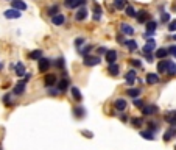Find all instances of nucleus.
<instances>
[{
	"label": "nucleus",
	"mask_w": 176,
	"mask_h": 150,
	"mask_svg": "<svg viewBox=\"0 0 176 150\" xmlns=\"http://www.w3.org/2000/svg\"><path fill=\"white\" fill-rule=\"evenodd\" d=\"M154 47H156V42H154V39H153V38H148V39H146V44H145V47L142 48V52H143L145 58H146L150 63L153 61V50H154Z\"/></svg>",
	"instance_id": "f257e3e1"
},
{
	"label": "nucleus",
	"mask_w": 176,
	"mask_h": 150,
	"mask_svg": "<svg viewBox=\"0 0 176 150\" xmlns=\"http://www.w3.org/2000/svg\"><path fill=\"white\" fill-rule=\"evenodd\" d=\"M102 63V58L100 56H92V55H87V56H84V66H87V67H94V66H97V64H100Z\"/></svg>",
	"instance_id": "f03ea898"
},
{
	"label": "nucleus",
	"mask_w": 176,
	"mask_h": 150,
	"mask_svg": "<svg viewBox=\"0 0 176 150\" xmlns=\"http://www.w3.org/2000/svg\"><path fill=\"white\" fill-rule=\"evenodd\" d=\"M50 66H52V63H50V60L47 58H41L38 61V67H39V72H47L50 69Z\"/></svg>",
	"instance_id": "7ed1b4c3"
},
{
	"label": "nucleus",
	"mask_w": 176,
	"mask_h": 150,
	"mask_svg": "<svg viewBox=\"0 0 176 150\" xmlns=\"http://www.w3.org/2000/svg\"><path fill=\"white\" fill-rule=\"evenodd\" d=\"M25 88H27V81H25V80H20V81L14 86L13 92H14L16 95H22V94L25 92Z\"/></svg>",
	"instance_id": "20e7f679"
},
{
	"label": "nucleus",
	"mask_w": 176,
	"mask_h": 150,
	"mask_svg": "<svg viewBox=\"0 0 176 150\" xmlns=\"http://www.w3.org/2000/svg\"><path fill=\"white\" fill-rule=\"evenodd\" d=\"M11 8H14L17 11H25L27 10V3L23 0H11Z\"/></svg>",
	"instance_id": "39448f33"
},
{
	"label": "nucleus",
	"mask_w": 176,
	"mask_h": 150,
	"mask_svg": "<svg viewBox=\"0 0 176 150\" xmlns=\"http://www.w3.org/2000/svg\"><path fill=\"white\" fill-rule=\"evenodd\" d=\"M136 70L133 69V70H128L126 72V75H125V81H126V85H130V86H133L134 85V81H136Z\"/></svg>",
	"instance_id": "423d86ee"
},
{
	"label": "nucleus",
	"mask_w": 176,
	"mask_h": 150,
	"mask_svg": "<svg viewBox=\"0 0 176 150\" xmlns=\"http://www.w3.org/2000/svg\"><path fill=\"white\" fill-rule=\"evenodd\" d=\"M164 120H167L170 125L176 127V111H168L164 114Z\"/></svg>",
	"instance_id": "0eeeda50"
},
{
	"label": "nucleus",
	"mask_w": 176,
	"mask_h": 150,
	"mask_svg": "<svg viewBox=\"0 0 176 150\" xmlns=\"http://www.w3.org/2000/svg\"><path fill=\"white\" fill-rule=\"evenodd\" d=\"M3 14H5V17H6V19H19V17L22 16V13H20V11H17V10H14V8L6 10Z\"/></svg>",
	"instance_id": "6e6552de"
},
{
	"label": "nucleus",
	"mask_w": 176,
	"mask_h": 150,
	"mask_svg": "<svg viewBox=\"0 0 176 150\" xmlns=\"http://www.w3.org/2000/svg\"><path fill=\"white\" fill-rule=\"evenodd\" d=\"M142 113H143V116H153L158 113V106L156 105H146L142 108Z\"/></svg>",
	"instance_id": "1a4fd4ad"
},
{
	"label": "nucleus",
	"mask_w": 176,
	"mask_h": 150,
	"mask_svg": "<svg viewBox=\"0 0 176 150\" xmlns=\"http://www.w3.org/2000/svg\"><path fill=\"white\" fill-rule=\"evenodd\" d=\"M84 19H87V10L83 6V8H80L77 13H75V20H78V22H83Z\"/></svg>",
	"instance_id": "9d476101"
},
{
	"label": "nucleus",
	"mask_w": 176,
	"mask_h": 150,
	"mask_svg": "<svg viewBox=\"0 0 176 150\" xmlns=\"http://www.w3.org/2000/svg\"><path fill=\"white\" fill-rule=\"evenodd\" d=\"M148 17H150V13H148V11H145V10H140V11H137V16H136L137 22H140V23H145V22H148Z\"/></svg>",
	"instance_id": "9b49d317"
},
{
	"label": "nucleus",
	"mask_w": 176,
	"mask_h": 150,
	"mask_svg": "<svg viewBox=\"0 0 176 150\" xmlns=\"http://www.w3.org/2000/svg\"><path fill=\"white\" fill-rule=\"evenodd\" d=\"M44 83L47 88H52L55 83H56V75L55 73H50V75H45V78H44Z\"/></svg>",
	"instance_id": "f8f14e48"
},
{
	"label": "nucleus",
	"mask_w": 176,
	"mask_h": 150,
	"mask_svg": "<svg viewBox=\"0 0 176 150\" xmlns=\"http://www.w3.org/2000/svg\"><path fill=\"white\" fill-rule=\"evenodd\" d=\"M168 63L170 61H167V60H161L158 63V73H165L168 70Z\"/></svg>",
	"instance_id": "ddd939ff"
},
{
	"label": "nucleus",
	"mask_w": 176,
	"mask_h": 150,
	"mask_svg": "<svg viewBox=\"0 0 176 150\" xmlns=\"http://www.w3.org/2000/svg\"><path fill=\"white\" fill-rule=\"evenodd\" d=\"M174 136H176V128H174V127H170V128L164 133V141L168 142V141H171Z\"/></svg>",
	"instance_id": "4468645a"
},
{
	"label": "nucleus",
	"mask_w": 176,
	"mask_h": 150,
	"mask_svg": "<svg viewBox=\"0 0 176 150\" xmlns=\"http://www.w3.org/2000/svg\"><path fill=\"white\" fill-rule=\"evenodd\" d=\"M114 106L117 111H125V108H126V100L125 98H117L114 102Z\"/></svg>",
	"instance_id": "2eb2a0df"
},
{
	"label": "nucleus",
	"mask_w": 176,
	"mask_h": 150,
	"mask_svg": "<svg viewBox=\"0 0 176 150\" xmlns=\"http://www.w3.org/2000/svg\"><path fill=\"white\" fill-rule=\"evenodd\" d=\"M69 86H70V83H69V78H67V77H64V78L58 83V89H59V92H66V91L69 89Z\"/></svg>",
	"instance_id": "dca6fc26"
},
{
	"label": "nucleus",
	"mask_w": 176,
	"mask_h": 150,
	"mask_svg": "<svg viewBox=\"0 0 176 150\" xmlns=\"http://www.w3.org/2000/svg\"><path fill=\"white\" fill-rule=\"evenodd\" d=\"M102 14H103V10L98 3H94V20H100L102 19Z\"/></svg>",
	"instance_id": "f3484780"
},
{
	"label": "nucleus",
	"mask_w": 176,
	"mask_h": 150,
	"mask_svg": "<svg viewBox=\"0 0 176 150\" xmlns=\"http://www.w3.org/2000/svg\"><path fill=\"white\" fill-rule=\"evenodd\" d=\"M146 83L148 85H158L159 83V75L158 73H148L146 75Z\"/></svg>",
	"instance_id": "a211bd4d"
},
{
	"label": "nucleus",
	"mask_w": 176,
	"mask_h": 150,
	"mask_svg": "<svg viewBox=\"0 0 176 150\" xmlns=\"http://www.w3.org/2000/svg\"><path fill=\"white\" fill-rule=\"evenodd\" d=\"M115 60H117V52H115V50H108V53H106V61H108L109 64H114Z\"/></svg>",
	"instance_id": "6ab92c4d"
},
{
	"label": "nucleus",
	"mask_w": 176,
	"mask_h": 150,
	"mask_svg": "<svg viewBox=\"0 0 176 150\" xmlns=\"http://www.w3.org/2000/svg\"><path fill=\"white\" fill-rule=\"evenodd\" d=\"M120 28H122V33H123V35H130V36L134 35V28L131 27L130 23H122Z\"/></svg>",
	"instance_id": "aec40b11"
},
{
	"label": "nucleus",
	"mask_w": 176,
	"mask_h": 150,
	"mask_svg": "<svg viewBox=\"0 0 176 150\" xmlns=\"http://www.w3.org/2000/svg\"><path fill=\"white\" fill-rule=\"evenodd\" d=\"M168 55H170V53H168V48L161 47V48L156 50V58H159V60H164V58H167Z\"/></svg>",
	"instance_id": "412c9836"
},
{
	"label": "nucleus",
	"mask_w": 176,
	"mask_h": 150,
	"mask_svg": "<svg viewBox=\"0 0 176 150\" xmlns=\"http://www.w3.org/2000/svg\"><path fill=\"white\" fill-rule=\"evenodd\" d=\"M14 70H16V73H17V77H23V75H27V73H25V66H23V63H17V64L14 66Z\"/></svg>",
	"instance_id": "4be33fe9"
},
{
	"label": "nucleus",
	"mask_w": 176,
	"mask_h": 150,
	"mask_svg": "<svg viewBox=\"0 0 176 150\" xmlns=\"http://www.w3.org/2000/svg\"><path fill=\"white\" fill-rule=\"evenodd\" d=\"M125 47H128L130 52H136L137 50V42L134 39H128V41H125Z\"/></svg>",
	"instance_id": "5701e85b"
},
{
	"label": "nucleus",
	"mask_w": 176,
	"mask_h": 150,
	"mask_svg": "<svg viewBox=\"0 0 176 150\" xmlns=\"http://www.w3.org/2000/svg\"><path fill=\"white\" fill-rule=\"evenodd\" d=\"M72 95H73V98L77 100V102H81L83 100V95H81V92H80V89L77 86H72Z\"/></svg>",
	"instance_id": "b1692460"
},
{
	"label": "nucleus",
	"mask_w": 176,
	"mask_h": 150,
	"mask_svg": "<svg viewBox=\"0 0 176 150\" xmlns=\"http://www.w3.org/2000/svg\"><path fill=\"white\" fill-rule=\"evenodd\" d=\"M73 116H75V117H78V119H81V117H84V116H86V110H84L83 106L73 108Z\"/></svg>",
	"instance_id": "393cba45"
},
{
	"label": "nucleus",
	"mask_w": 176,
	"mask_h": 150,
	"mask_svg": "<svg viewBox=\"0 0 176 150\" xmlns=\"http://www.w3.org/2000/svg\"><path fill=\"white\" fill-rule=\"evenodd\" d=\"M52 22H53V25H62L64 22H66V17L62 16V14H58V16H55V17H52Z\"/></svg>",
	"instance_id": "a878e982"
},
{
	"label": "nucleus",
	"mask_w": 176,
	"mask_h": 150,
	"mask_svg": "<svg viewBox=\"0 0 176 150\" xmlns=\"http://www.w3.org/2000/svg\"><path fill=\"white\" fill-rule=\"evenodd\" d=\"M58 11H59V6H58V5H53V6H50V8L47 10V14H48L50 17H55V16H58Z\"/></svg>",
	"instance_id": "bb28decb"
},
{
	"label": "nucleus",
	"mask_w": 176,
	"mask_h": 150,
	"mask_svg": "<svg viewBox=\"0 0 176 150\" xmlns=\"http://www.w3.org/2000/svg\"><path fill=\"white\" fill-rule=\"evenodd\" d=\"M108 70H109V73L112 75V77H117V75H118V66L114 63V64H109V67H108Z\"/></svg>",
	"instance_id": "cd10ccee"
},
{
	"label": "nucleus",
	"mask_w": 176,
	"mask_h": 150,
	"mask_svg": "<svg viewBox=\"0 0 176 150\" xmlns=\"http://www.w3.org/2000/svg\"><path fill=\"white\" fill-rule=\"evenodd\" d=\"M126 94H128L130 97L137 98V97H139V94H140V88H131V89H128V91H126Z\"/></svg>",
	"instance_id": "c85d7f7f"
},
{
	"label": "nucleus",
	"mask_w": 176,
	"mask_h": 150,
	"mask_svg": "<svg viewBox=\"0 0 176 150\" xmlns=\"http://www.w3.org/2000/svg\"><path fill=\"white\" fill-rule=\"evenodd\" d=\"M125 5H126V0H114L115 10H125Z\"/></svg>",
	"instance_id": "c756f323"
},
{
	"label": "nucleus",
	"mask_w": 176,
	"mask_h": 150,
	"mask_svg": "<svg viewBox=\"0 0 176 150\" xmlns=\"http://www.w3.org/2000/svg\"><path fill=\"white\" fill-rule=\"evenodd\" d=\"M140 136L143 138V139H148V141H153L154 139V133L153 131H140Z\"/></svg>",
	"instance_id": "7c9ffc66"
},
{
	"label": "nucleus",
	"mask_w": 176,
	"mask_h": 150,
	"mask_svg": "<svg viewBox=\"0 0 176 150\" xmlns=\"http://www.w3.org/2000/svg\"><path fill=\"white\" fill-rule=\"evenodd\" d=\"M30 58H31V60H38V61H39V60L42 58V50H33V52L30 53Z\"/></svg>",
	"instance_id": "2f4dec72"
},
{
	"label": "nucleus",
	"mask_w": 176,
	"mask_h": 150,
	"mask_svg": "<svg viewBox=\"0 0 176 150\" xmlns=\"http://www.w3.org/2000/svg\"><path fill=\"white\" fill-rule=\"evenodd\" d=\"M167 73L171 75V77H173V75H176V63H173V61L168 63V70H167Z\"/></svg>",
	"instance_id": "473e14b6"
},
{
	"label": "nucleus",
	"mask_w": 176,
	"mask_h": 150,
	"mask_svg": "<svg viewBox=\"0 0 176 150\" xmlns=\"http://www.w3.org/2000/svg\"><path fill=\"white\" fill-rule=\"evenodd\" d=\"M125 13H126V16H130V17H136L137 16L136 14V10L133 6H126V8H125Z\"/></svg>",
	"instance_id": "72a5a7b5"
},
{
	"label": "nucleus",
	"mask_w": 176,
	"mask_h": 150,
	"mask_svg": "<svg viewBox=\"0 0 176 150\" xmlns=\"http://www.w3.org/2000/svg\"><path fill=\"white\" fill-rule=\"evenodd\" d=\"M146 125H148V128H150V131H153V133H154V131H158V128H159V127H158V122H154V120H151V122H148Z\"/></svg>",
	"instance_id": "f704fd0d"
},
{
	"label": "nucleus",
	"mask_w": 176,
	"mask_h": 150,
	"mask_svg": "<svg viewBox=\"0 0 176 150\" xmlns=\"http://www.w3.org/2000/svg\"><path fill=\"white\" fill-rule=\"evenodd\" d=\"M90 48H92V45H84L83 48H80V55L87 56V55H89V52H90Z\"/></svg>",
	"instance_id": "c9c22d12"
},
{
	"label": "nucleus",
	"mask_w": 176,
	"mask_h": 150,
	"mask_svg": "<svg viewBox=\"0 0 176 150\" xmlns=\"http://www.w3.org/2000/svg\"><path fill=\"white\" fill-rule=\"evenodd\" d=\"M131 122H133V125H134L136 128L142 127V123H143V120H142L140 117H134V119H131Z\"/></svg>",
	"instance_id": "e433bc0d"
},
{
	"label": "nucleus",
	"mask_w": 176,
	"mask_h": 150,
	"mask_svg": "<svg viewBox=\"0 0 176 150\" xmlns=\"http://www.w3.org/2000/svg\"><path fill=\"white\" fill-rule=\"evenodd\" d=\"M161 22H162V23H165V22H170V13H165V11H162V13H161Z\"/></svg>",
	"instance_id": "4c0bfd02"
},
{
	"label": "nucleus",
	"mask_w": 176,
	"mask_h": 150,
	"mask_svg": "<svg viewBox=\"0 0 176 150\" xmlns=\"http://www.w3.org/2000/svg\"><path fill=\"white\" fill-rule=\"evenodd\" d=\"M133 103H134V106H137V108H143V106H145V105H143V100L139 98V97L133 100Z\"/></svg>",
	"instance_id": "58836bf2"
},
{
	"label": "nucleus",
	"mask_w": 176,
	"mask_h": 150,
	"mask_svg": "<svg viewBox=\"0 0 176 150\" xmlns=\"http://www.w3.org/2000/svg\"><path fill=\"white\" fill-rule=\"evenodd\" d=\"M86 2H87V0H75V3L72 5V8H80V6H83Z\"/></svg>",
	"instance_id": "ea45409f"
},
{
	"label": "nucleus",
	"mask_w": 176,
	"mask_h": 150,
	"mask_svg": "<svg viewBox=\"0 0 176 150\" xmlns=\"http://www.w3.org/2000/svg\"><path fill=\"white\" fill-rule=\"evenodd\" d=\"M47 92H48L50 95H58V94H59V89H58V88L55 89V88L52 86V88H47Z\"/></svg>",
	"instance_id": "a19ab883"
},
{
	"label": "nucleus",
	"mask_w": 176,
	"mask_h": 150,
	"mask_svg": "<svg viewBox=\"0 0 176 150\" xmlns=\"http://www.w3.org/2000/svg\"><path fill=\"white\" fill-rule=\"evenodd\" d=\"M3 103H5L6 106H10V105L13 103V102H11V95H10V94H6V95L3 97Z\"/></svg>",
	"instance_id": "79ce46f5"
},
{
	"label": "nucleus",
	"mask_w": 176,
	"mask_h": 150,
	"mask_svg": "<svg viewBox=\"0 0 176 150\" xmlns=\"http://www.w3.org/2000/svg\"><path fill=\"white\" fill-rule=\"evenodd\" d=\"M130 63H131L134 67H137V69H139V67H142V61H140V60H136V58H134V60H131Z\"/></svg>",
	"instance_id": "37998d69"
},
{
	"label": "nucleus",
	"mask_w": 176,
	"mask_h": 150,
	"mask_svg": "<svg viewBox=\"0 0 176 150\" xmlns=\"http://www.w3.org/2000/svg\"><path fill=\"white\" fill-rule=\"evenodd\" d=\"M55 66H56V67H59V69H61V67H64V58H58V60L55 61Z\"/></svg>",
	"instance_id": "c03bdc74"
},
{
	"label": "nucleus",
	"mask_w": 176,
	"mask_h": 150,
	"mask_svg": "<svg viewBox=\"0 0 176 150\" xmlns=\"http://www.w3.org/2000/svg\"><path fill=\"white\" fill-rule=\"evenodd\" d=\"M168 31H176V20H171L168 25Z\"/></svg>",
	"instance_id": "a18cd8bd"
},
{
	"label": "nucleus",
	"mask_w": 176,
	"mask_h": 150,
	"mask_svg": "<svg viewBox=\"0 0 176 150\" xmlns=\"http://www.w3.org/2000/svg\"><path fill=\"white\" fill-rule=\"evenodd\" d=\"M97 52H98V55H106L108 53V48L106 47H98Z\"/></svg>",
	"instance_id": "49530a36"
},
{
	"label": "nucleus",
	"mask_w": 176,
	"mask_h": 150,
	"mask_svg": "<svg viewBox=\"0 0 176 150\" xmlns=\"http://www.w3.org/2000/svg\"><path fill=\"white\" fill-rule=\"evenodd\" d=\"M168 53H170V55H173V56L176 58V45H171V47H168Z\"/></svg>",
	"instance_id": "de8ad7c7"
},
{
	"label": "nucleus",
	"mask_w": 176,
	"mask_h": 150,
	"mask_svg": "<svg viewBox=\"0 0 176 150\" xmlns=\"http://www.w3.org/2000/svg\"><path fill=\"white\" fill-rule=\"evenodd\" d=\"M84 44V38H78L77 41H75V45L77 47H80V45H83Z\"/></svg>",
	"instance_id": "09e8293b"
},
{
	"label": "nucleus",
	"mask_w": 176,
	"mask_h": 150,
	"mask_svg": "<svg viewBox=\"0 0 176 150\" xmlns=\"http://www.w3.org/2000/svg\"><path fill=\"white\" fill-rule=\"evenodd\" d=\"M73 3H75V0H64V5H66L67 8H72Z\"/></svg>",
	"instance_id": "8fccbe9b"
},
{
	"label": "nucleus",
	"mask_w": 176,
	"mask_h": 150,
	"mask_svg": "<svg viewBox=\"0 0 176 150\" xmlns=\"http://www.w3.org/2000/svg\"><path fill=\"white\" fill-rule=\"evenodd\" d=\"M117 42L125 45V39H123V35H118V36H117Z\"/></svg>",
	"instance_id": "3c124183"
},
{
	"label": "nucleus",
	"mask_w": 176,
	"mask_h": 150,
	"mask_svg": "<svg viewBox=\"0 0 176 150\" xmlns=\"http://www.w3.org/2000/svg\"><path fill=\"white\" fill-rule=\"evenodd\" d=\"M81 133H83V135H84V136H87V138H92V136H94V135H92V133H90V131H86V130H83V131H81Z\"/></svg>",
	"instance_id": "603ef678"
},
{
	"label": "nucleus",
	"mask_w": 176,
	"mask_h": 150,
	"mask_svg": "<svg viewBox=\"0 0 176 150\" xmlns=\"http://www.w3.org/2000/svg\"><path fill=\"white\" fill-rule=\"evenodd\" d=\"M120 119H122L123 122H126V120H128V116H126V114H125V116H120Z\"/></svg>",
	"instance_id": "864d4df0"
},
{
	"label": "nucleus",
	"mask_w": 176,
	"mask_h": 150,
	"mask_svg": "<svg viewBox=\"0 0 176 150\" xmlns=\"http://www.w3.org/2000/svg\"><path fill=\"white\" fill-rule=\"evenodd\" d=\"M0 69H3V64L2 63H0Z\"/></svg>",
	"instance_id": "5fc2aeb1"
},
{
	"label": "nucleus",
	"mask_w": 176,
	"mask_h": 150,
	"mask_svg": "<svg viewBox=\"0 0 176 150\" xmlns=\"http://www.w3.org/2000/svg\"><path fill=\"white\" fill-rule=\"evenodd\" d=\"M173 39H174V41H176V35H174V36H173Z\"/></svg>",
	"instance_id": "6e6d98bb"
},
{
	"label": "nucleus",
	"mask_w": 176,
	"mask_h": 150,
	"mask_svg": "<svg viewBox=\"0 0 176 150\" xmlns=\"http://www.w3.org/2000/svg\"><path fill=\"white\" fill-rule=\"evenodd\" d=\"M173 8H174V10H176V6H173Z\"/></svg>",
	"instance_id": "4d7b16f0"
},
{
	"label": "nucleus",
	"mask_w": 176,
	"mask_h": 150,
	"mask_svg": "<svg viewBox=\"0 0 176 150\" xmlns=\"http://www.w3.org/2000/svg\"><path fill=\"white\" fill-rule=\"evenodd\" d=\"M10 2H11V0H10Z\"/></svg>",
	"instance_id": "13d9d810"
},
{
	"label": "nucleus",
	"mask_w": 176,
	"mask_h": 150,
	"mask_svg": "<svg viewBox=\"0 0 176 150\" xmlns=\"http://www.w3.org/2000/svg\"><path fill=\"white\" fill-rule=\"evenodd\" d=\"M174 150H176V148H174Z\"/></svg>",
	"instance_id": "bf43d9fd"
}]
</instances>
